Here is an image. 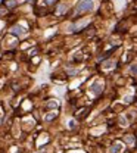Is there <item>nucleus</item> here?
<instances>
[{
  "label": "nucleus",
  "mask_w": 137,
  "mask_h": 153,
  "mask_svg": "<svg viewBox=\"0 0 137 153\" xmlns=\"http://www.w3.org/2000/svg\"><path fill=\"white\" fill-rule=\"evenodd\" d=\"M93 10V2L91 0H80L78 5L75 6V13L77 15H83V13H87V12Z\"/></svg>",
  "instance_id": "nucleus-1"
},
{
  "label": "nucleus",
  "mask_w": 137,
  "mask_h": 153,
  "mask_svg": "<svg viewBox=\"0 0 137 153\" xmlns=\"http://www.w3.org/2000/svg\"><path fill=\"white\" fill-rule=\"evenodd\" d=\"M90 91L93 94H96V96H99V94L103 91V82L102 81H94L93 84H91V87H90Z\"/></svg>",
  "instance_id": "nucleus-2"
},
{
  "label": "nucleus",
  "mask_w": 137,
  "mask_h": 153,
  "mask_svg": "<svg viewBox=\"0 0 137 153\" xmlns=\"http://www.w3.org/2000/svg\"><path fill=\"white\" fill-rule=\"evenodd\" d=\"M10 32H12V34H15V35H18V37H21V35H24L27 31H25L21 25H15V27H12V28H10Z\"/></svg>",
  "instance_id": "nucleus-3"
},
{
  "label": "nucleus",
  "mask_w": 137,
  "mask_h": 153,
  "mask_svg": "<svg viewBox=\"0 0 137 153\" xmlns=\"http://www.w3.org/2000/svg\"><path fill=\"white\" fill-rule=\"evenodd\" d=\"M119 150H121V144L115 143V144H112V146H111V149H109V153H119Z\"/></svg>",
  "instance_id": "nucleus-4"
},
{
  "label": "nucleus",
  "mask_w": 137,
  "mask_h": 153,
  "mask_svg": "<svg viewBox=\"0 0 137 153\" xmlns=\"http://www.w3.org/2000/svg\"><path fill=\"white\" fill-rule=\"evenodd\" d=\"M66 10H68V6L66 5H59V7L56 9V13L60 15V13H64V12H66Z\"/></svg>",
  "instance_id": "nucleus-5"
},
{
  "label": "nucleus",
  "mask_w": 137,
  "mask_h": 153,
  "mask_svg": "<svg viewBox=\"0 0 137 153\" xmlns=\"http://www.w3.org/2000/svg\"><path fill=\"white\" fill-rule=\"evenodd\" d=\"M16 5H18V2H16V0H7V2H6V6L9 7V9L16 7Z\"/></svg>",
  "instance_id": "nucleus-6"
},
{
  "label": "nucleus",
  "mask_w": 137,
  "mask_h": 153,
  "mask_svg": "<svg viewBox=\"0 0 137 153\" xmlns=\"http://www.w3.org/2000/svg\"><path fill=\"white\" fill-rule=\"evenodd\" d=\"M86 24H87V21H83V22H80V24H75V25L72 27V31H74V32H75V31H78V28H83Z\"/></svg>",
  "instance_id": "nucleus-7"
},
{
  "label": "nucleus",
  "mask_w": 137,
  "mask_h": 153,
  "mask_svg": "<svg viewBox=\"0 0 137 153\" xmlns=\"http://www.w3.org/2000/svg\"><path fill=\"white\" fill-rule=\"evenodd\" d=\"M111 54H112V50H109V52H106L105 53V54H100V56H99V60H103V59H106V58H109V56H111Z\"/></svg>",
  "instance_id": "nucleus-8"
},
{
  "label": "nucleus",
  "mask_w": 137,
  "mask_h": 153,
  "mask_svg": "<svg viewBox=\"0 0 137 153\" xmlns=\"http://www.w3.org/2000/svg\"><path fill=\"white\" fill-rule=\"evenodd\" d=\"M56 2H58V0H43V3L46 6H52V5H55Z\"/></svg>",
  "instance_id": "nucleus-9"
},
{
  "label": "nucleus",
  "mask_w": 137,
  "mask_h": 153,
  "mask_svg": "<svg viewBox=\"0 0 137 153\" xmlns=\"http://www.w3.org/2000/svg\"><path fill=\"white\" fill-rule=\"evenodd\" d=\"M130 71H131L133 75H137V65H133V66L130 68Z\"/></svg>",
  "instance_id": "nucleus-10"
},
{
  "label": "nucleus",
  "mask_w": 137,
  "mask_h": 153,
  "mask_svg": "<svg viewBox=\"0 0 137 153\" xmlns=\"http://www.w3.org/2000/svg\"><path fill=\"white\" fill-rule=\"evenodd\" d=\"M53 118H56V112H55V113H50V115H47V118H46V119H47V121H52Z\"/></svg>",
  "instance_id": "nucleus-11"
},
{
  "label": "nucleus",
  "mask_w": 137,
  "mask_h": 153,
  "mask_svg": "<svg viewBox=\"0 0 137 153\" xmlns=\"http://www.w3.org/2000/svg\"><path fill=\"white\" fill-rule=\"evenodd\" d=\"M6 13H7V10H6V9H3V7H0V16H5Z\"/></svg>",
  "instance_id": "nucleus-12"
},
{
  "label": "nucleus",
  "mask_w": 137,
  "mask_h": 153,
  "mask_svg": "<svg viewBox=\"0 0 137 153\" xmlns=\"http://www.w3.org/2000/svg\"><path fill=\"white\" fill-rule=\"evenodd\" d=\"M111 66H112V62H111V60H109V62H106V63L103 65V68H111Z\"/></svg>",
  "instance_id": "nucleus-13"
},
{
  "label": "nucleus",
  "mask_w": 137,
  "mask_h": 153,
  "mask_svg": "<svg viewBox=\"0 0 137 153\" xmlns=\"http://www.w3.org/2000/svg\"><path fill=\"white\" fill-rule=\"evenodd\" d=\"M68 74H69V75H74V74H77V71H75V69H71V71H68Z\"/></svg>",
  "instance_id": "nucleus-14"
},
{
  "label": "nucleus",
  "mask_w": 137,
  "mask_h": 153,
  "mask_svg": "<svg viewBox=\"0 0 137 153\" xmlns=\"http://www.w3.org/2000/svg\"><path fill=\"white\" fill-rule=\"evenodd\" d=\"M2 118H3V112L0 111V122H2Z\"/></svg>",
  "instance_id": "nucleus-15"
}]
</instances>
